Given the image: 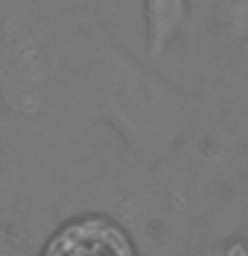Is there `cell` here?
<instances>
[{"label": "cell", "mask_w": 248, "mask_h": 256, "mask_svg": "<svg viewBox=\"0 0 248 256\" xmlns=\"http://www.w3.org/2000/svg\"><path fill=\"white\" fill-rule=\"evenodd\" d=\"M192 19V0H142L144 59L160 67Z\"/></svg>", "instance_id": "4"}, {"label": "cell", "mask_w": 248, "mask_h": 256, "mask_svg": "<svg viewBox=\"0 0 248 256\" xmlns=\"http://www.w3.org/2000/svg\"><path fill=\"white\" fill-rule=\"evenodd\" d=\"M91 35L96 46L91 88L99 120L123 139L139 163H166L195 123V96L168 80L160 67L126 51L94 14Z\"/></svg>", "instance_id": "2"}, {"label": "cell", "mask_w": 248, "mask_h": 256, "mask_svg": "<svg viewBox=\"0 0 248 256\" xmlns=\"http://www.w3.org/2000/svg\"><path fill=\"white\" fill-rule=\"evenodd\" d=\"M38 256H142L120 219L104 211H80L48 232Z\"/></svg>", "instance_id": "3"}, {"label": "cell", "mask_w": 248, "mask_h": 256, "mask_svg": "<svg viewBox=\"0 0 248 256\" xmlns=\"http://www.w3.org/2000/svg\"><path fill=\"white\" fill-rule=\"evenodd\" d=\"M0 256H38V254H30L22 240L0 224Z\"/></svg>", "instance_id": "5"}, {"label": "cell", "mask_w": 248, "mask_h": 256, "mask_svg": "<svg viewBox=\"0 0 248 256\" xmlns=\"http://www.w3.org/2000/svg\"><path fill=\"white\" fill-rule=\"evenodd\" d=\"M91 11L67 0H0V107L30 123L64 83L91 75Z\"/></svg>", "instance_id": "1"}, {"label": "cell", "mask_w": 248, "mask_h": 256, "mask_svg": "<svg viewBox=\"0 0 248 256\" xmlns=\"http://www.w3.org/2000/svg\"><path fill=\"white\" fill-rule=\"evenodd\" d=\"M67 3H72V6H78V8H86V0H67Z\"/></svg>", "instance_id": "6"}]
</instances>
